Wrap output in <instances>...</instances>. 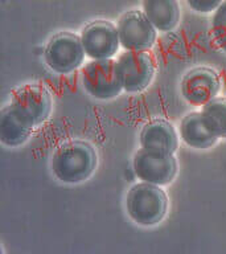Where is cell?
Returning a JSON list of instances; mask_svg holds the SVG:
<instances>
[{"label": "cell", "mask_w": 226, "mask_h": 254, "mask_svg": "<svg viewBox=\"0 0 226 254\" xmlns=\"http://www.w3.org/2000/svg\"><path fill=\"white\" fill-rule=\"evenodd\" d=\"M127 213L135 224L155 226L164 220L168 212V196L162 187L138 183L131 187L126 198Z\"/></svg>", "instance_id": "2"}, {"label": "cell", "mask_w": 226, "mask_h": 254, "mask_svg": "<svg viewBox=\"0 0 226 254\" xmlns=\"http://www.w3.org/2000/svg\"><path fill=\"white\" fill-rule=\"evenodd\" d=\"M132 168L142 182L164 187L173 182L177 174V162L173 155L155 154L142 148L134 155Z\"/></svg>", "instance_id": "7"}, {"label": "cell", "mask_w": 226, "mask_h": 254, "mask_svg": "<svg viewBox=\"0 0 226 254\" xmlns=\"http://www.w3.org/2000/svg\"><path fill=\"white\" fill-rule=\"evenodd\" d=\"M31 123L15 107H4L0 114V142L7 147H19L27 142L32 134Z\"/></svg>", "instance_id": "12"}, {"label": "cell", "mask_w": 226, "mask_h": 254, "mask_svg": "<svg viewBox=\"0 0 226 254\" xmlns=\"http://www.w3.org/2000/svg\"><path fill=\"white\" fill-rule=\"evenodd\" d=\"M212 35L218 47L226 52V0L214 12L212 20Z\"/></svg>", "instance_id": "16"}, {"label": "cell", "mask_w": 226, "mask_h": 254, "mask_svg": "<svg viewBox=\"0 0 226 254\" xmlns=\"http://www.w3.org/2000/svg\"><path fill=\"white\" fill-rule=\"evenodd\" d=\"M180 135L186 146L197 150L210 148L218 140L217 135L206 125L202 113L197 111L184 117L180 126Z\"/></svg>", "instance_id": "13"}, {"label": "cell", "mask_w": 226, "mask_h": 254, "mask_svg": "<svg viewBox=\"0 0 226 254\" xmlns=\"http://www.w3.org/2000/svg\"><path fill=\"white\" fill-rule=\"evenodd\" d=\"M81 40L85 53L91 60L111 59L120 47L118 28L105 20H97L85 27Z\"/></svg>", "instance_id": "8"}, {"label": "cell", "mask_w": 226, "mask_h": 254, "mask_svg": "<svg viewBox=\"0 0 226 254\" xmlns=\"http://www.w3.org/2000/svg\"><path fill=\"white\" fill-rule=\"evenodd\" d=\"M140 146L155 154L173 155L178 147L177 132L168 121L154 119L142 128Z\"/></svg>", "instance_id": "11"}, {"label": "cell", "mask_w": 226, "mask_h": 254, "mask_svg": "<svg viewBox=\"0 0 226 254\" xmlns=\"http://www.w3.org/2000/svg\"><path fill=\"white\" fill-rule=\"evenodd\" d=\"M85 55L81 37L69 32L53 36L44 52L47 65L58 74H69L78 69Z\"/></svg>", "instance_id": "3"}, {"label": "cell", "mask_w": 226, "mask_h": 254, "mask_svg": "<svg viewBox=\"0 0 226 254\" xmlns=\"http://www.w3.org/2000/svg\"><path fill=\"white\" fill-rule=\"evenodd\" d=\"M116 70L123 90L140 93L151 85L156 66L147 52L126 51L116 60Z\"/></svg>", "instance_id": "4"}, {"label": "cell", "mask_w": 226, "mask_h": 254, "mask_svg": "<svg viewBox=\"0 0 226 254\" xmlns=\"http://www.w3.org/2000/svg\"><path fill=\"white\" fill-rule=\"evenodd\" d=\"M97 163V154L90 143L71 140L56 150L52 158V171L63 184H79L94 174Z\"/></svg>", "instance_id": "1"}, {"label": "cell", "mask_w": 226, "mask_h": 254, "mask_svg": "<svg viewBox=\"0 0 226 254\" xmlns=\"http://www.w3.org/2000/svg\"><path fill=\"white\" fill-rule=\"evenodd\" d=\"M224 1L225 0H186L189 7L193 11L200 12V13H210L213 11L216 12Z\"/></svg>", "instance_id": "17"}, {"label": "cell", "mask_w": 226, "mask_h": 254, "mask_svg": "<svg viewBox=\"0 0 226 254\" xmlns=\"http://www.w3.org/2000/svg\"><path fill=\"white\" fill-rule=\"evenodd\" d=\"M82 83L85 90L95 99L109 101L123 90L116 70V61L91 60L82 70Z\"/></svg>", "instance_id": "5"}, {"label": "cell", "mask_w": 226, "mask_h": 254, "mask_svg": "<svg viewBox=\"0 0 226 254\" xmlns=\"http://www.w3.org/2000/svg\"><path fill=\"white\" fill-rule=\"evenodd\" d=\"M11 105L36 127L44 123L52 113V97L40 85H25L15 91Z\"/></svg>", "instance_id": "9"}, {"label": "cell", "mask_w": 226, "mask_h": 254, "mask_svg": "<svg viewBox=\"0 0 226 254\" xmlns=\"http://www.w3.org/2000/svg\"><path fill=\"white\" fill-rule=\"evenodd\" d=\"M202 117L218 138H226V98L216 97L202 106Z\"/></svg>", "instance_id": "15"}, {"label": "cell", "mask_w": 226, "mask_h": 254, "mask_svg": "<svg viewBox=\"0 0 226 254\" xmlns=\"http://www.w3.org/2000/svg\"><path fill=\"white\" fill-rule=\"evenodd\" d=\"M221 90V78L210 67H196L188 71L181 82L182 97L194 106H204Z\"/></svg>", "instance_id": "10"}, {"label": "cell", "mask_w": 226, "mask_h": 254, "mask_svg": "<svg viewBox=\"0 0 226 254\" xmlns=\"http://www.w3.org/2000/svg\"><path fill=\"white\" fill-rule=\"evenodd\" d=\"M156 28L144 12L130 11L119 19L118 33L124 51L147 52L156 41Z\"/></svg>", "instance_id": "6"}, {"label": "cell", "mask_w": 226, "mask_h": 254, "mask_svg": "<svg viewBox=\"0 0 226 254\" xmlns=\"http://www.w3.org/2000/svg\"><path fill=\"white\" fill-rule=\"evenodd\" d=\"M143 12L160 32H170L180 21L177 0H143Z\"/></svg>", "instance_id": "14"}]
</instances>
